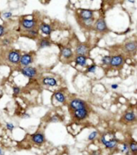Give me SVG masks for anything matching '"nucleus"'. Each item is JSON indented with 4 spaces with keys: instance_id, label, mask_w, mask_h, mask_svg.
Segmentation results:
<instances>
[{
    "instance_id": "cd10ccee",
    "label": "nucleus",
    "mask_w": 137,
    "mask_h": 155,
    "mask_svg": "<svg viewBox=\"0 0 137 155\" xmlns=\"http://www.w3.org/2000/svg\"><path fill=\"white\" fill-rule=\"evenodd\" d=\"M7 128L8 129V130H12L14 129V125L12 123H7Z\"/></svg>"
},
{
    "instance_id": "a878e982",
    "label": "nucleus",
    "mask_w": 137,
    "mask_h": 155,
    "mask_svg": "<svg viewBox=\"0 0 137 155\" xmlns=\"http://www.w3.org/2000/svg\"><path fill=\"white\" fill-rule=\"evenodd\" d=\"M84 22V23L87 25V26H89V25H91L92 23V22H93V18L92 19H86V20H83Z\"/></svg>"
},
{
    "instance_id": "2eb2a0df",
    "label": "nucleus",
    "mask_w": 137,
    "mask_h": 155,
    "mask_svg": "<svg viewBox=\"0 0 137 155\" xmlns=\"http://www.w3.org/2000/svg\"><path fill=\"white\" fill-rule=\"evenodd\" d=\"M75 62L76 64L84 67L87 64V59L85 56H77V58L75 59Z\"/></svg>"
},
{
    "instance_id": "393cba45",
    "label": "nucleus",
    "mask_w": 137,
    "mask_h": 155,
    "mask_svg": "<svg viewBox=\"0 0 137 155\" xmlns=\"http://www.w3.org/2000/svg\"><path fill=\"white\" fill-rule=\"evenodd\" d=\"M122 152L128 154V147L127 144H125V143L123 145V150H122Z\"/></svg>"
},
{
    "instance_id": "c9c22d12",
    "label": "nucleus",
    "mask_w": 137,
    "mask_h": 155,
    "mask_svg": "<svg viewBox=\"0 0 137 155\" xmlns=\"http://www.w3.org/2000/svg\"><path fill=\"white\" fill-rule=\"evenodd\" d=\"M93 155H100V154H99L98 152H95H95H93Z\"/></svg>"
},
{
    "instance_id": "aec40b11",
    "label": "nucleus",
    "mask_w": 137,
    "mask_h": 155,
    "mask_svg": "<svg viewBox=\"0 0 137 155\" xmlns=\"http://www.w3.org/2000/svg\"><path fill=\"white\" fill-rule=\"evenodd\" d=\"M51 45L50 44V42L47 39H43V40L40 41L39 43V48H43V47H47V46H49Z\"/></svg>"
},
{
    "instance_id": "b1692460",
    "label": "nucleus",
    "mask_w": 137,
    "mask_h": 155,
    "mask_svg": "<svg viewBox=\"0 0 137 155\" xmlns=\"http://www.w3.org/2000/svg\"><path fill=\"white\" fill-rule=\"evenodd\" d=\"M95 69H96V67L95 65H92V66H91V67H89L87 68V71L91 73H94L95 71Z\"/></svg>"
},
{
    "instance_id": "9d476101",
    "label": "nucleus",
    "mask_w": 137,
    "mask_h": 155,
    "mask_svg": "<svg viewBox=\"0 0 137 155\" xmlns=\"http://www.w3.org/2000/svg\"><path fill=\"white\" fill-rule=\"evenodd\" d=\"M92 16H93V12L90 10H82L81 11L80 17L83 20L92 19Z\"/></svg>"
},
{
    "instance_id": "ddd939ff",
    "label": "nucleus",
    "mask_w": 137,
    "mask_h": 155,
    "mask_svg": "<svg viewBox=\"0 0 137 155\" xmlns=\"http://www.w3.org/2000/svg\"><path fill=\"white\" fill-rule=\"evenodd\" d=\"M43 82L45 85H47V86H56L57 84L56 80L54 78H51V77L45 78L43 80Z\"/></svg>"
},
{
    "instance_id": "4468645a",
    "label": "nucleus",
    "mask_w": 137,
    "mask_h": 155,
    "mask_svg": "<svg viewBox=\"0 0 137 155\" xmlns=\"http://www.w3.org/2000/svg\"><path fill=\"white\" fill-rule=\"evenodd\" d=\"M124 48L127 51H129V52L134 51L136 49V42H130V43H127L126 45L124 46Z\"/></svg>"
},
{
    "instance_id": "f3484780",
    "label": "nucleus",
    "mask_w": 137,
    "mask_h": 155,
    "mask_svg": "<svg viewBox=\"0 0 137 155\" xmlns=\"http://www.w3.org/2000/svg\"><path fill=\"white\" fill-rule=\"evenodd\" d=\"M62 55L65 59H70L72 56V51L70 48H63L62 51Z\"/></svg>"
},
{
    "instance_id": "0eeeda50",
    "label": "nucleus",
    "mask_w": 137,
    "mask_h": 155,
    "mask_svg": "<svg viewBox=\"0 0 137 155\" xmlns=\"http://www.w3.org/2000/svg\"><path fill=\"white\" fill-rule=\"evenodd\" d=\"M35 24H36L35 22L32 19H24L22 22V25L23 28L27 30H31V28L35 27Z\"/></svg>"
},
{
    "instance_id": "9b49d317",
    "label": "nucleus",
    "mask_w": 137,
    "mask_h": 155,
    "mask_svg": "<svg viewBox=\"0 0 137 155\" xmlns=\"http://www.w3.org/2000/svg\"><path fill=\"white\" fill-rule=\"evenodd\" d=\"M95 28L99 31H104L107 29V25L103 19H99L95 24Z\"/></svg>"
},
{
    "instance_id": "20e7f679",
    "label": "nucleus",
    "mask_w": 137,
    "mask_h": 155,
    "mask_svg": "<svg viewBox=\"0 0 137 155\" xmlns=\"http://www.w3.org/2000/svg\"><path fill=\"white\" fill-rule=\"evenodd\" d=\"M22 73L27 77L33 78L36 75V70L33 67H24L22 70Z\"/></svg>"
},
{
    "instance_id": "7ed1b4c3",
    "label": "nucleus",
    "mask_w": 137,
    "mask_h": 155,
    "mask_svg": "<svg viewBox=\"0 0 137 155\" xmlns=\"http://www.w3.org/2000/svg\"><path fill=\"white\" fill-rule=\"evenodd\" d=\"M75 53L78 56H84L86 55L88 53V48L87 46L83 44H80L79 45L76 49H75Z\"/></svg>"
},
{
    "instance_id": "c756f323",
    "label": "nucleus",
    "mask_w": 137,
    "mask_h": 155,
    "mask_svg": "<svg viewBox=\"0 0 137 155\" xmlns=\"http://www.w3.org/2000/svg\"><path fill=\"white\" fill-rule=\"evenodd\" d=\"M13 91L15 94H19V92H20V89L19 87H17V86H15L13 88Z\"/></svg>"
},
{
    "instance_id": "bb28decb",
    "label": "nucleus",
    "mask_w": 137,
    "mask_h": 155,
    "mask_svg": "<svg viewBox=\"0 0 137 155\" xmlns=\"http://www.w3.org/2000/svg\"><path fill=\"white\" fill-rule=\"evenodd\" d=\"M29 33L31 35H33V36H35V35H38V31L36 30H30Z\"/></svg>"
},
{
    "instance_id": "f8f14e48",
    "label": "nucleus",
    "mask_w": 137,
    "mask_h": 155,
    "mask_svg": "<svg viewBox=\"0 0 137 155\" xmlns=\"http://www.w3.org/2000/svg\"><path fill=\"white\" fill-rule=\"evenodd\" d=\"M32 141L37 144H42L44 142V136L42 134H35L32 136Z\"/></svg>"
},
{
    "instance_id": "6ab92c4d",
    "label": "nucleus",
    "mask_w": 137,
    "mask_h": 155,
    "mask_svg": "<svg viewBox=\"0 0 137 155\" xmlns=\"http://www.w3.org/2000/svg\"><path fill=\"white\" fill-rule=\"evenodd\" d=\"M55 98L56 99L57 101L60 103H63V102H64L65 101V97L64 95L63 94V93L61 92H56L55 94Z\"/></svg>"
},
{
    "instance_id": "dca6fc26",
    "label": "nucleus",
    "mask_w": 137,
    "mask_h": 155,
    "mask_svg": "<svg viewBox=\"0 0 137 155\" xmlns=\"http://www.w3.org/2000/svg\"><path fill=\"white\" fill-rule=\"evenodd\" d=\"M40 29L42 30V32L44 33L45 35H50L51 32V27L47 24H45V23H43V24L41 25Z\"/></svg>"
},
{
    "instance_id": "a211bd4d",
    "label": "nucleus",
    "mask_w": 137,
    "mask_h": 155,
    "mask_svg": "<svg viewBox=\"0 0 137 155\" xmlns=\"http://www.w3.org/2000/svg\"><path fill=\"white\" fill-rule=\"evenodd\" d=\"M124 119L127 122H132L136 119V115L133 112H128L126 114L124 115Z\"/></svg>"
},
{
    "instance_id": "f03ea898",
    "label": "nucleus",
    "mask_w": 137,
    "mask_h": 155,
    "mask_svg": "<svg viewBox=\"0 0 137 155\" xmlns=\"http://www.w3.org/2000/svg\"><path fill=\"white\" fill-rule=\"evenodd\" d=\"M7 59H8V61L10 62H11V63L17 64L20 61V54L17 51H11V52H10L8 54Z\"/></svg>"
},
{
    "instance_id": "f704fd0d",
    "label": "nucleus",
    "mask_w": 137,
    "mask_h": 155,
    "mask_svg": "<svg viewBox=\"0 0 137 155\" xmlns=\"http://www.w3.org/2000/svg\"><path fill=\"white\" fill-rule=\"evenodd\" d=\"M0 155H4V153H3V150L1 148H0Z\"/></svg>"
},
{
    "instance_id": "f257e3e1",
    "label": "nucleus",
    "mask_w": 137,
    "mask_h": 155,
    "mask_svg": "<svg viewBox=\"0 0 137 155\" xmlns=\"http://www.w3.org/2000/svg\"><path fill=\"white\" fill-rule=\"evenodd\" d=\"M70 106L71 109L75 110H82V109H85L87 106L86 102L81 100V99H74L70 103Z\"/></svg>"
},
{
    "instance_id": "412c9836",
    "label": "nucleus",
    "mask_w": 137,
    "mask_h": 155,
    "mask_svg": "<svg viewBox=\"0 0 137 155\" xmlns=\"http://www.w3.org/2000/svg\"><path fill=\"white\" fill-rule=\"evenodd\" d=\"M111 59V58L110 56H104L102 59V62H103V64H105V65L110 64Z\"/></svg>"
},
{
    "instance_id": "2f4dec72",
    "label": "nucleus",
    "mask_w": 137,
    "mask_h": 155,
    "mask_svg": "<svg viewBox=\"0 0 137 155\" xmlns=\"http://www.w3.org/2000/svg\"><path fill=\"white\" fill-rule=\"evenodd\" d=\"M111 88H112V89H117V88H118V85H117V84H113V85H111Z\"/></svg>"
},
{
    "instance_id": "473e14b6",
    "label": "nucleus",
    "mask_w": 137,
    "mask_h": 155,
    "mask_svg": "<svg viewBox=\"0 0 137 155\" xmlns=\"http://www.w3.org/2000/svg\"><path fill=\"white\" fill-rule=\"evenodd\" d=\"M57 118H58L57 116H55V117H53V118H52V119H51V121H52V122H56V121H58Z\"/></svg>"
},
{
    "instance_id": "4be33fe9",
    "label": "nucleus",
    "mask_w": 137,
    "mask_h": 155,
    "mask_svg": "<svg viewBox=\"0 0 137 155\" xmlns=\"http://www.w3.org/2000/svg\"><path fill=\"white\" fill-rule=\"evenodd\" d=\"M130 149L131 151L133 153H136L137 151V144L136 142H132L130 143Z\"/></svg>"
},
{
    "instance_id": "423d86ee",
    "label": "nucleus",
    "mask_w": 137,
    "mask_h": 155,
    "mask_svg": "<svg viewBox=\"0 0 137 155\" xmlns=\"http://www.w3.org/2000/svg\"><path fill=\"white\" fill-rule=\"evenodd\" d=\"M124 62V59L121 55H117V56H114L111 58V62L110 64L112 66V67H119Z\"/></svg>"
},
{
    "instance_id": "1a4fd4ad",
    "label": "nucleus",
    "mask_w": 137,
    "mask_h": 155,
    "mask_svg": "<svg viewBox=\"0 0 137 155\" xmlns=\"http://www.w3.org/2000/svg\"><path fill=\"white\" fill-rule=\"evenodd\" d=\"M102 142H103V144L105 146L107 147V148L112 149V148H114V147L116 146V144H117V140H116V139H113V140H109V141H107V140H105L104 137H103Z\"/></svg>"
},
{
    "instance_id": "39448f33",
    "label": "nucleus",
    "mask_w": 137,
    "mask_h": 155,
    "mask_svg": "<svg viewBox=\"0 0 137 155\" xmlns=\"http://www.w3.org/2000/svg\"><path fill=\"white\" fill-rule=\"evenodd\" d=\"M74 115H75V117L77 118L78 120H83L84 118H86L87 116V110L86 109L75 110Z\"/></svg>"
},
{
    "instance_id": "6e6552de",
    "label": "nucleus",
    "mask_w": 137,
    "mask_h": 155,
    "mask_svg": "<svg viewBox=\"0 0 137 155\" xmlns=\"http://www.w3.org/2000/svg\"><path fill=\"white\" fill-rule=\"evenodd\" d=\"M20 62L23 66H28L32 62V58L30 54H23V56L20 57Z\"/></svg>"
},
{
    "instance_id": "c85d7f7f",
    "label": "nucleus",
    "mask_w": 137,
    "mask_h": 155,
    "mask_svg": "<svg viewBox=\"0 0 137 155\" xmlns=\"http://www.w3.org/2000/svg\"><path fill=\"white\" fill-rule=\"evenodd\" d=\"M11 15H12L11 12H5V13L3 14V17L4 18H10Z\"/></svg>"
},
{
    "instance_id": "5701e85b",
    "label": "nucleus",
    "mask_w": 137,
    "mask_h": 155,
    "mask_svg": "<svg viewBox=\"0 0 137 155\" xmlns=\"http://www.w3.org/2000/svg\"><path fill=\"white\" fill-rule=\"evenodd\" d=\"M96 135H97L96 131H93V132H92V133H91V134H90V135L88 136V139H89V140H93V139H94L96 137Z\"/></svg>"
},
{
    "instance_id": "72a5a7b5",
    "label": "nucleus",
    "mask_w": 137,
    "mask_h": 155,
    "mask_svg": "<svg viewBox=\"0 0 137 155\" xmlns=\"http://www.w3.org/2000/svg\"><path fill=\"white\" fill-rule=\"evenodd\" d=\"M3 44H9V41L7 40V39H5L4 42H3Z\"/></svg>"
},
{
    "instance_id": "7c9ffc66",
    "label": "nucleus",
    "mask_w": 137,
    "mask_h": 155,
    "mask_svg": "<svg viewBox=\"0 0 137 155\" xmlns=\"http://www.w3.org/2000/svg\"><path fill=\"white\" fill-rule=\"evenodd\" d=\"M4 33V27L0 26V36H2Z\"/></svg>"
}]
</instances>
